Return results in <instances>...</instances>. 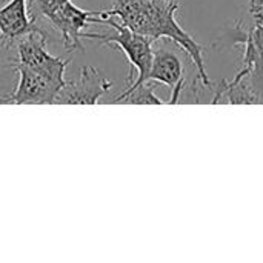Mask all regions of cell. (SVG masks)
I'll return each instance as SVG.
<instances>
[{
	"instance_id": "cell-14",
	"label": "cell",
	"mask_w": 263,
	"mask_h": 263,
	"mask_svg": "<svg viewBox=\"0 0 263 263\" xmlns=\"http://www.w3.org/2000/svg\"><path fill=\"white\" fill-rule=\"evenodd\" d=\"M8 2H9V0H0V6H3V5H6Z\"/></svg>"
},
{
	"instance_id": "cell-9",
	"label": "cell",
	"mask_w": 263,
	"mask_h": 263,
	"mask_svg": "<svg viewBox=\"0 0 263 263\" xmlns=\"http://www.w3.org/2000/svg\"><path fill=\"white\" fill-rule=\"evenodd\" d=\"M43 26L40 22H34L28 12L26 0H9L0 6V40L5 48L11 49L26 34Z\"/></svg>"
},
{
	"instance_id": "cell-12",
	"label": "cell",
	"mask_w": 263,
	"mask_h": 263,
	"mask_svg": "<svg viewBox=\"0 0 263 263\" xmlns=\"http://www.w3.org/2000/svg\"><path fill=\"white\" fill-rule=\"evenodd\" d=\"M66 2L71 0H34L31 5H28L29 17L34 22H42L52 12H55L60 6H63Z\"/></svg>"
},
{
	"instance_id": "cell-2",
	"label": "cell",
	"mask_w": 263,
	"mask_h": 263,
	"mask_svg": "<svg viewBox=\"0 0 263 263\" xmlns=\"http://www.w3.org/2000/svg\"><path fill=\"white\" fill-rule=\"evenodd\" d=\"M231 43L243 49L242 68L231 82L219 83L213 103H263V26L243 29L237 22Z\"/></svg>"
},
{
	"instance_id": "cell-11",
	"label": "cell",
	"mask_w": 263,
	"mask_h": 263,
	"mask_svg": "<svg viewBox=\"0 0 263 263\" xmlns=\"http://www.w3.org/2000/svg\"><path fill=\"white\" fill-rule=\"evenodd\" d=\"M17 74L14 52L0 40V103H8L9 94L15 86L14 76Z\"/></svg>"
},
{
	"instance_id": "cell-5",
	"label": "cell",
	"mask_w": 263,
	"mask_h": 263,
	"mask_svg": "<svg viewBox=\"0 0 263 263\" xmlns=\"http://www.w3.org/2000/svg\"><path fill=\"white\" fill-rule=\"evenodd\" d=\"M182 48L166 39L156 40L153 43V62L148 74L149 82L166 85L171 89V99L168 103L174 105L180 100V92L185 88V65L180 57ZM183 51V49H182Z\"/></svg>"
},
{
	"instance_id": "cell-4",
	"label": "cell",
	"mask_w": 263,
	"mask_h": 263,
	"mask_svg": "<svg viewBox=\"0 0 263 263\" xmlns=\"http://www.w3.org/2000/svg\"><path fill=\"white\" fill-rule=\"evenodd\" d=\"M17 83L8 103L14 105H55V99L66 80L15 63Z\"/></svg>"
},
{
	"instance_id": "cell-3",
	"label": "cell",
	"mask_w": 263,
	"mask_h": 263,
	"mask_svg": "<svg viewBox=\"0 0 263 263\" xmlns=\"http://www.w3.org/2000/svg\"><path fill=\"white\" fill-rule=\"evenodd\" d=\"M102 25L109 26L111 29H114V32L112 34L83 32V39L97 40L102 45H106L109 48H119L126 55V59L131 63V71L128 74V82L131 83L126 88H134L146 82L149 69H151V62H153L154 40H151L146 35L131 31L128 26L114 22L111 17L103 18Z\"/></svg>"
},
{
	"instance_id": "cell-8",
	"label": "cell",
	"mask_w": 263,
	"mask_h": 263,
	"mask_svg": "<svg viewBox=\"0 0 263 263\" xmlns=\"http://www.w3.org/2000/svg\"><path fill=\"white\" fill-rule=\"evenodd\" d=\"M111 88L112 82L103 79L94 66H82L76 80L65 82L55 105H97L99 99Z\"/></svg>"
},
{
	"instance_id": "cell-15",
	"label": "cell",
	"mask_w": 263,
	"mask_h": 263,
	"mask_svg": "<svg viewBox=\"0 0 263 263\" xmlns=\"http://www.w3.org/2000/svg\"><path fill=\"white\" fill-rule=\"evenodd\" d=\"M26 2H28V5H31V3H32L34 0H26Z\"/></svg>"
},
{
	"instance_id": "cell-16",
	"label": "cell",
	"mask_w": 263,
	"mask_h": 263,
	"mask_svg": "<svg viewBox=\"0 0 263 263\" xmlns=\"http://www.w3.org/2000/svg\"><path fill=\"white\" fill-rule=\"evenodd\" d=\"M253 2H254V0H250V5H251V3H253Z\"/></svg>"
},
{
	"instance_id": "cell-6",
	"label": "cell",
	"mask_w": 263,
	"mask_h": 263,
	"mask_svg": "<svg viewBox=\"0 0 263 263\" xmlns=\"http://www.w3.org/2000/svg\"><path fill=\"white\" fill-rule=\"evenodd\" d=\"M46 40H48V31L45 26H40L39 29L26 34L12 48L14 60L15 63L25 65L28 68L65 80V69L69 60L51 55L46 51V43H48Z\"/></svg>"
},
{
	"instance_id": "cell-7",
	"label": "cell",
	"mask_w": 263,
	"mask_h": 263,
	"mask_svg": "<svg viewBox=\"0 0 263 263\" xmlns=\"http://www.w3.org/2000/svg\"><path fill=\"white\" fill-rule=\"evenodd\" d=\"M45 20L60 34L62 45L68 52H76L77 49L83 51V29L92 23L102 25L103 22L102 11H85L77 8L72 2H66Z\"/></svg>"
},
{
	"instance_id": "cell-13",
	"label": "cell",
	"mask_w": 263,
	"mask_h": 263,
	"mask_svg": "<svg viewBox=\"0 0 263 263\" xmlns=\"http://www.w3.org/2000/svg\"><path fill=\"white\" fill-rule=\"evenodd\" d=\"M250 14L253 15V18H254V22L257 25H262L263 26V0H254L251 3Z\"/></svg>"
},
{
	"instance_id": "cell-10",
	"label": "cell",
	"mask_w": 263,
	"mask_h": 263,
	"mask_svg": "<svg viewBox=\"0 0 263 263\" xmlns=\"http://www.w3.org/2000/svg\"><path fill=\"white\" fill-rule=\"evenodd\" d=\"M111 103H126V105H163L166 103L154 92V82H143L134 88H125Z\"/></svg>"
},
{
	"instance_id": "cell-1",
	"label": "cell",
	"mask_w": 263,
	"mask_h": 263,
	"mask_svg": "<svg viewBox=\"0 0 263 263\" xmlns=\"http://www.w3.org/2000/svg\"><path fill=\"white\" fill-rule=\"evenodd\" d=\"M180 8L179 0H112L108 11H102V18L119 17L120 23L131 31L146 35L151 40L166 39L183 49L197 69V77L203 86H211L205 68L203 46L188 34L176 18Z\"/></svg>"
}]
</instances>
